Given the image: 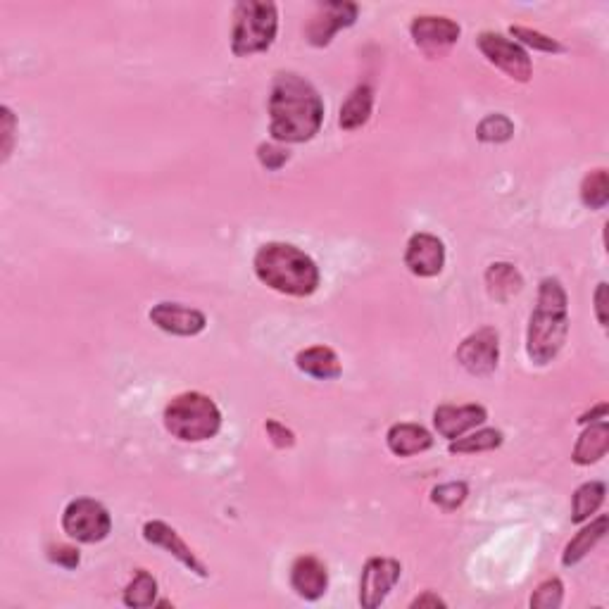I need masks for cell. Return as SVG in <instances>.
<instances>
[{
    "label": "cell",
    "instance_id": "obj_8",
    "mask_svg": "<svg viewBox=\"0 0 609 609\" xmlns=\"http://www.w3.org/2000/svg\"><path fill=\"white\" fill-rule=\"evenodd\" d=\"M410 34L414 46H417L426 58H443L448 50L460 41V24L452 22L450 17L438 15H419L410 24Z\"/></svg>",
    "mask_w": 609,
    "mask_h": 609
},
{
    "label": "cell",
    "instance_id": "obj_35",
    "mask_svg": "<svg viewBox=\"0 0 609 609\" xmlns=\"http://www.w3.org/2000/svg\"><path fill=\"white\" fill-rule=\"evenodd\" d=\"M607 284L602 281V284H598V291H595V315H598V322L600 326H607Z\"/></svg>",
    "mask_w": 609,
    "mask_h": 609
},
{
    "label": "cell",
    "instance_id": "obj_36",
    "mask_svg": "<svg viewBox=\"0 0 609 609\" xmlns=\"http://www.w3.org/2000/svg\"><path fill=\"white\" fill-rule=\"evenodd\" d=\"M412 609H424V607H445V600L438 598L433 590H424L417 600H412Z\"/></svg>",
    "mask_w": 609,
    "mask_h": 609
},
{
    "label": "cell",
    "instance_id": "obj_37",
    "mask_svg": "<svg viewBox=\"0 0 609 609\" xmlns=\"http://www.w3.org/2000/svg\"><path fill=\"white\" fill-rule=\"evenodd\" d=\"M602 419H607V403H600L598 407H593L590 412L581 414L579 424H595V422H602Z\"/></svg>",
    "mask_w": 609,
    "mask_h": 609
},
{
    "label": "cell",
    "instance_id": "obj_28",
    "mask_svg": "<svg viewBox=\"0 0 609 609\" xmlns=\"http://www.w3.org/2000/svg\"><path fill=\"white\" fill-rule=\"evenodd\" d=\"M467 495H469L467 483L450 481V483H443V486L433 488L431 502L445 512H452V510H457V507H462V502L467 500Z\"/></svg>",
    "mask_w": 609,
    "mask_h": 609
},
{
    "label": "cell",
    "instance_id": "obj_34",
    "mask_svg": "<svg viewBox=\"0 0 609 609\" xmlns=\"http://www.w3.org/2000/svg\"><path fill=\"white\" fill-rule=\"evenodd\" d=\"M265 429H267V438L272 441L274 448L286 450V448H293V445H295V433L288 429V426L276 422V419H267Z\"/></svg>",
    "mask_w": 609,
    "mask_h": 609
},
{
    "label": "cell",
    "instance_id": "obj_17",
    "mask_svg": "<svg viewBox=\"0 0 609 609\" xmlns=\"http://www.w3.org/2000/svg\"><path fill=\"white\" fill-rule=\"evenodd\" d=\"M295 367L319 381H334L343 374L341 357L326 345H312V348L300 350L298 357H295Z\"/></svg>",
    "mask_w": 609,
    "mask_h": 609
},
{
    "label": "cell",
    "instance_id": "obj_7",
    "mask_svg": "<svg viewBox=\"0 0 609 609\" xmlns=\"http://www.w3.org/2000/svg\"><path fill=\"white\" fill-rule=\"evenodd\" d=\"M476 46H479L483 58L502 69L510 79L519 81V84H526L531 79L533 62L529 53L517 41L495 34V31H483V34H479V39H476Z\"/></svg>",
    "mask_w": 609,
    "mask_h": 609
},
{
    "label": "cell",
    "instance_id": "obj_5",
    "mask_svg": "<svg viewBox=\"0 0 609 609\" xmlns=\"http://www.w3.org/2000/svg\"><path fill=\"white\" fill-rule=\"evenodd\" d=\"M279 31V10L269 0H241L234 8L231 53L236 58L265 53Z\"/></svg>",
    "mask_w": 609,
    "mask_h": 609
},
{
    "label": "cell",
    "instance_id": "obj_30",
    "mask_svg": "<svg viewBox=\"0 0 609 609\" xmlns=\"http://www.w3.org/2000/svg\"><path fill=\"white\" fill-rule=\"evenodd\" d=\"M564 600V583L560 579H545L541 586L533 590L531 595V607L533 609H557Z\"/></svg>",
    "mask_w": 609,
    "mask_h": 609
},
{
    "label": "cell",
    "instance_id": "obj_2",
    "mask_svg": "<svg viewBox=\"0 0 609 609\" xmlns=\"http://www.w3.org/2000/svg\"><path fill=\"white\" fill-rule=\"evenodd\" d=\"M569 334V300L557 279L545 276L538 286V303L526 331V355L536 367H545L560 355Z\"/></svg>",
    "mask_w": 609,
    "mask_h": 609
},
{
    "label": "cell",
    "instance_id": "obj_16",
    "mask_svg": "<svg viewBox=\"0 0 609 609\" xmlns=\"http://www.w3.org/2000/svg\"><path fill=\"white\" fill-rule=\"evenodd\" d=\"M291 588L295 595L303 600L315 602L322 598L329 588V571L326 564L317 560L315 555H300L298 560L291 564Z\"/></svg>",
    "mask_w": 609,
    "mask_h": 609
},
{
    "label": "cell",
    "instance_id": "obj_15",
    "mask_svg": "<svg viewBox=\"0 0 609 609\" xmlns=\"http://www.w3.org/2000/svg\"><path fill=\"white\" fill-rule=\"evenodd\" d=\"M488 419L483 405H441L433 412V426L448 441L467 436L469 431L481 426Z\"/></svg>",
    "mask_w": 609,
    "mask_h": 609
},
{
    "label": "cell",
    "instance_id": "obj_10",
    "mask_svg": "<svg viewBox=\"0 0 609 609\" xmlns=\"http://www.w3.org/2000/svg\"><path fill=\"white\" fill-rule=\"evenodd\" d=\"M403 567L393 557H372L362 567L360 576V605L364 609H376L386 602L395 583L400 581Z\"/></svg>",
    "mask_w": 609,
    "mask_h": 609
},
{
    "label": "cell",
    "instance_id": "obj_32",
    "mask_svg": "<svg viewBox=\"0 0 609 609\" xmlns=\"http://www.w3.org/2000/svg\"><path fill=\"white\" fill-rule=\"evenodd\" d=\"M15 127H17V117L8 105L0 108V131H3V162L10 160L12 148H15Z\"/></svg>",
    "mask_w": 609,
    "mask_h": 609
},
{
    "label": "cell",
    "instance_id": "obj_18",
    "mask_svg": "<svg viewBox=\"0 0 609 609\" xmlns=\"http://www.w3.org/2000/svg\"><path fill=\"white\" fill-rule=\"evenodd\" d=\"M386 445L395 457H412L433 448V436L424 426L400 422L388 429Z\"/></svg>",
    "mask_w": 609,
    "mask_h": 609
},
{
    "label": "cell",
    "instance_id": "obj_14",
    "mask_svg": "<svg viewBox=\"0 0 609 609\" xmlns=\"http://www.w3.org/2000/svg\"><path fill=\"white\" fill-rule=\"evenodd\" d=\"M143 538H146V543L155 545V548H162L165 552H169L174 560L184 564L188 571H193V574L200 576V579H207L205 564L198 560L196 552L188 548V545L184 543V538L177 533V529H172V526L165 524V521H160V519L146 521V524H143Z\"/></svg>",
    "mask_w": 609,
    "mask_h": 609
},
{
    "label": "cell",
    "instance_id": "obj_24",
    "mask_svg": "<svg viewBox=\"0 0 609 609\" xmlns=\"http://www.w3.org/2000/svg\"><path fill=\"white\" fill-rule=\"evenodd\" d=\"M155 598H158V581H155V576L146 569H136L134 579L129 581L127 588H124L122 602L127 607L143 609V607H153Z\"/></svg>",
    "mask_w": 609,
    "mask_h": 609
},
{
    "label": "cell",
    "instance_id": "obj_29",
    "mask_svg": "<svg viewBox=\"0 0 609 609\" xmlns=\"http://www.w3.org/2000/svg\"><path fill=\"white\" fill-rule=\"evenodd\" d=\"M510 34L524 46H529L533 50H541V53H564V46L560 41L550 39V36L541 34V31H533L529 27H519V24H512Z\"/></svg>",
    "mask_w": 609,
    "mask_h": 609
},
{
    "label": "cell",
    "instance_id": "obj_6",
    "mask_svg": "<svg viewBox=\"0 0 609 609\" xmlns=\"http://www.w3.org/2000/svg\"><path fill=\"white\" fill-rule=\"evenodd\" d=\"M62 531L77 543H100L110 536L112 517L103 502L93 498L72 500L62 512Z\"/></svg>",
    "mask_w": 609,
    "mask_h": 609
},
{
    "label": "cell",
    "instance_id": "obj_27",
    "mask_svg": "<svg viewBox=\"0 0 609 609\" xmlns=\"http://www.w3.org/2000/svg\"><path fill=\"white\" fill-rule=\"evenodd\" d=\"M512 134H514L512 119L507 115H500V112L481 119V124L476 127V136H479V141L483 143H505L510 141Z\"/></svg>",
    "mask_w": 609,
    "mask_h": 609
},
{
    "label": "cell",
    "instance_id": "obj_3",
    "mask_svg": "<svg viewBox=\"0 0 609 609\" xmlns=\"http://www.w3.org/2000/svg\"><path fill=\"white\" fill-rule=\"evenodd\" d=\"M253 269L262 284L293 298H307L317 291L322 281L317 262L291 243L274 241L257 248Z\"/></svg>",
    "mask_w": 609,
    "mask_h": 609
},
{
    "label": "cell",
    "instance_id": "obj_19",
    "mask_svg": "<svg viewBox=\"0 0 609 609\" xmlns=\"http://www.w3.org/2000/svg\"><path fill=\"white\" fill-rule=\"evenodd\" d=\"M609 450V424L607 419L602 422L588 424V429L581 433L579 441L574 445V452H571V460H574L579 467H590V464L600 462L602 457L607 455Z\"/></svg>",
    "mask_w": 609,
    "mask_h": 609
},
{
    "label": "cell",
    "instance_id": "obj_22",
    "mask_svg": "<svg viewBox=\"0 0 609 609\" xmlns=\"http://www.w3.org/2000/svg\"><path fill=\"white\" fill-rule=\"evenodd\" d=\"M486 286L491 298L505 303V300H510L512 295L521 291L524 279H521L519 269L510 265V262H493V265L486 269Z\"/></svg>",
    "mask_w": 609,
    "mask_h": 609
},
{
    "label": "cell",
    "instance_id": "obj_25",
    "mask_svg": "<svg viewBox=\"0 0 609 609\" xmlns=\"http://www.w3.org/2000/svg\"><path fill=\"white\" fill-rule=\"evenodd\" d=\"M505 436L498 429H481L469 433V436H460L455 441H450L448 450L452 455H476V452H491L498 450Z\"/></svg>",
    "mask_w": 609,
    "mask_h": 609
},
{
    "label": "cell",
    "instance_id": "obj_20",
    "mask_svg": "<svg viewBox=\"0 0 609 609\" xmlns=\"http://www.w3.org/2000/svg\"><path fill=\"white\" fill-rule=\"evenodd\" d=\"M374 108V91L369 84H360L350 91V96L345 98L341 105V117H338V127L343 131H355L364 127L372 117Z\"/></svg>",
    "mask_w": 609,
    "mask_h": 609
},
{
    "label": "cell",
    "instance_id": "obj_21",
    "mask_svg": "<svg viewBox=\"0 0 609 609\" xmlns=\"http://www.w3.org/2000/svg\"><path fill=\"white\" fill-rule=\"evenodd\" d=\"M605 536H607V517L605 514H600L598 519H593L588 526H583V529L567 543V548L562 552L564 567H576L581 560H586L588 552L593 550Z\"/></svg>",
    "mask_w": 609,
    "mask_h": 609
},
{
    "label": "cell",
    "instance_id": "obj_13",
    "mask_svg": "<svg viewBox=\"0 0 609 609\" xmlns=\"http://www.w3.org/2000/svg\"><path fill=\"white\" fill-rule=\"evenodd\" d=\"M405 267L419 279H433L441 274L445 267V246L441 238L424 231L414 234L405 248Z\"/></svg>",
    "mask_w": 609,
    "mask_h": 609
},
{
    "label": "cell",
    "instance_id": "obj_4",
    "mask_svg": "<svg viewBox=\"0 0 609 609\" xmlns=\"http://www.w3.org/2000/svg\"><path fill=\"white\" fill-rule=\"evenodd\" d=\"M162 422L177 441L203 443L215 438L222 429V410L210 395L188 391L169 400Z\"/></svg>",
    "mask_w": 609,
    "mask_h": 609
},
{
    "label": "cell",
    "instance_id": "obj_12",
    "mask_svg": "<svg viewBox=\"0 0 609 609\" xmlns=\"http://www.w3.org/2000/svg\"><path fill=\"white\" fill-rule=\"evenodd\" d=\"M150 322L158 326L160 331L181 338H193L203 334L207 326V317L196 307H188L181 303H158L148 312Z\"/></svg>",
    "mask_w": 609,
    "mask_h": 609
},
{
    "label": "cell",
    "instance_id": "obj_26",
    "mask_svg": "<svg viewBox=\"0 0 609 609\" xmlns=\"http://www.w3.org/2000/svg\"><path fill=\"white\" fill-rule=\"evenodd\" d=\"M581 200L588 210H602L609 203V174L605 167L593 169L583 177Z\"/></svg>",
    "mask_w": 609,
    "mask_h": 609
},
{
    "label": "cell",
    "instance_id": "obj_23",
    "mask_svg": "<svg viewBox=\"0 0 609 609\" xmlns=\"http://www.w3.org/2000/svg\"><path fill=\"white\" fill-rule=\"evenodd\" d=\"M605 495H607V486L602 481H588L576 488L574 498H571V521H574V524L588 521L602 507Z\"/></svg>",
    "mask_w": 609,
    "mask_h": 609
},
{
    "label": "cell",
    "instance_id": "obj_11",
    "mask_svg": "<svg viewBox=\"0 0 609 609\" xmlns=\"http://www.w3.org/2000/svg\"><path fill=\"white\" fill-rule=\"evenodd\" d=\"M500 338L491 326L469 334L457 348V362L472 376H491L498 369Z\"/></svg>",
    "mask_w": 609,
    "mask_h": 609
},
{
    "label": "cell",
    "instance_id": "obj_9",
    "mask_svg": "<svg viewBox=\"0 0 609 609\" xmlns=\"http://www.w3.org/2000/svg\"><path fill=\"white\" fill-rule=\"evenodd\" d=\"M357 12H360V8L355 3H348V0H343V3H338V0L319 3L305 27V39L315 48L329 46L338 31L353 27L357 22Z\"/></svg>",
    "mask_w": 609,
    "mask_h": 609
},
{
    "label": "cell",
    "instance_id": "obj_33",
    "mask_svg": "<svg viewBox=\"0 0 609 609\" xmlns=\"http://www.w3.org/2000/svg\"><path fill=\"white\" fill-rule=\"evenodd\" d=\"M48 560L53 564H58V567H62V569H77L81 562V555L77 548H72V545H50Z\"/></svg>",
    "mask_w": 609,
    "mask_h": 609
},
{
    "label": "cell",
    "instance_id": "obj_1",
    "mask_svg": "<svg viewBox=\"0 0 609 609\" xmlns=\"http://www.w3.org/2000/svg\"><path fill=\"white\" fill-rule=\"evenodd\" d=\"M269 134L276 143H305L324 122V100L305 77L279 72L269 91Z\"/></svg>",
    "mask_w": 609,
    "mask_h": 609
},
{
    "label": "cell",
    "instance_id": "obj_31",
    "mask_svg": "<svg viewBox=\"0 0 609 609\" xmlns=\"http://www.w3.org/2000/svg\"><path fill=\"white\" fill-rule=\"evenodd\" d=\"M288 158H291V155H288V150L276 146V143H262V146H257V160H260L262 167L272 169V172L284 167Z\"/></svg>",
    "mask_w": 609,
    "mask_h": 609
}]
</instances>
